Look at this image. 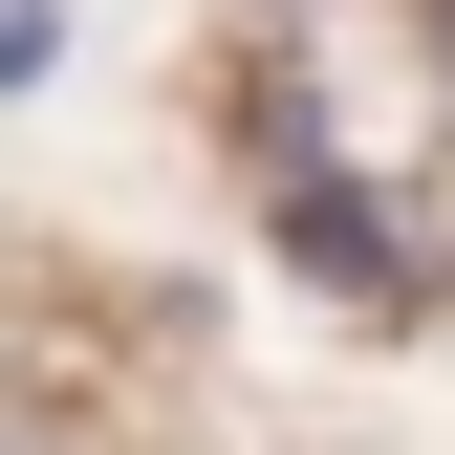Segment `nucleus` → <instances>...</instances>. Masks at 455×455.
Here are the masks:
<instances>
[{"label":"nucleus","mask_w":455,"mask_h":455,"mask_svg":"<svg viewBox=\"0 0 455 455\" xmlns=\"http://www.w3.org/2000/svg\"><path fill=\"white\" fill-rule=\"evenodd\" d=\"M282 260L347 282V304H412V239L369 217V174H325V152H282Z\"/></svg>","instance_id":"f257e3e1"}]
</instances>
